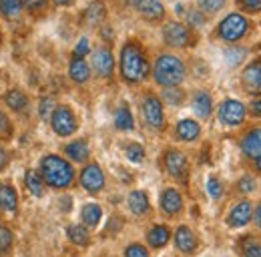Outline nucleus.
<instances>
[{"label":"nucleus","instance_id":"40","mask_svg":"<svg viewBox=\"0 0 261 257\" xmlns=\"http://www.w3.org/2000/svg\"><path fill=\"white\" fill-rule=\"evenodd\" d=\"M125 257H149V251H147L143 245L133 243V245H129V247L125 249Z\"/></svg>","mask_w":261,"mask_h":257},{"label":"nucleus","instance_id":"43","mask_svg":"<svg viewBox=\"0 0 261 257\" xmlns=\"http://www.w3.org/2000/svg\"><path fill=\"white\" fill-rule=\"evenodd\" d=\"M237 4L247 12H259L261 0H237Z\"/></svg>","mask_w":261,"mask_h":257},{"label":"nucleus","instance_id":"12","mask_svg":"<svg viewBox=\"0 0 261 257\" xmlns=\"http://www.w3.org/2000/svg\"><path fill=\"white\" fill-rule=\"evenodd\" d=\"M93 66H95V70H97L98 76H102V79L113 76L115 61H113L111 50H109V48H97L95 55H93Z\"/></svg>","mask_w":261,"mask_h":257},{"label":"nucleus","instance_id":"47","mask_svg":"<svg viewBox=\"0 0 261 257\" xmlns=\"http://www.w3.org/2000/svg\"><path fill=\"white\" fill-rule=\"evenodd\" d=\"M251 113H253L255 117H261V98H259V100H255V102L251 105Z\"/></svg>","mask_w":261,"mask_h":257},{"label":"nucleus","instance_id":"14","mask_svg":"<svg viewBox=\"0 0 261 257\" xmlns=\"http://www.w3.org/2000/svg\"><path fill=\"white\" fill-rule=\"evenodd\" d=\"M137 12L145 18V20H161L165 16V8L161 2L157 0H139L135 4Z\"/></svg>","mask_w":261,"mask_h":257},{"label":"nucleus","instance_id":"19","mask_svg":"<svg viewBox=\"0 0 261 257\" xmlns=\"http://www.w3.org/2000/svg\"><path fill=\"white\" fill-rule=\"evenodd\" d=\"M68 74H70V79H72L74 83L83 85V83L89 81L91 68H89V64L85 63V59H76V57H74V59L70 61V66H68Z\"/></svg>","mask_w":261,"mask_h":257},{"label":"nucleus","instance_id":"37","mask_svg":"<svg viewBox=\"0 0 261 257\" xmlns=\"http://www.w3.org/2000/svg\"><path fill=\"white\" fill-rule=\"evenodd\" d=\"M207 191H209V195H211L213 199H219V197L223 195V185L219 183L217 177H209V179H207Z\"/></svg>","mask_w":261,"mask_h":257},{"label":"nucleus","instance_id":"26","mask_svg":"<svg viewBox=\"0 0 261 257\" xmlns=\"http://www.w3.org/2000/svg\"><path fill=\"white\" fill-rule=\"evenodd\" d=\"M24 181H27V187H29V191L33 193L34 197H40L42 191H44V181H42V177H40V173L38 171H27V175H24Z\"/></svg>","mask_w":261,"mask_h":257},{"label":"nucleus","instance_id":"20","mask_svg":"<svg viewBox=\"0 0 261 257\" xmlns=\"http://www.w3.org/2000/svg\"><path fill=\"white\" fill-rule=\"evenodd\" d=\"M169 237H171V231H169V227H165V225H155V227L149 231V235H147V241L151 243V247L159 249V247H165V245L169 243Z\"/></svg>","mask_w":261,"mask_h":257},{"label":"nucleus","instance_id":"18","mask_svg":"<svg viewBox=\"0 0 261 257\" xmlns=\"http://www.w3.org/2000/svg\"><path fill=\"white\" fill-rule=\"evenodd\" d=\"M16 207H18V195L14 191V187L12 185H8V183H0V209L2 211H16Z\"/></svg>","mask_w":261,"mask_h":257},{"label":"nucleus","instance_id":"25","mask_svg":"<svg viewBox=\"0 0 261 257\" xmlns=\"http://www.w3.org/2000/svg\"><path fill=\"white\" fill-rule=\"evenodd\" d=\"M105 16H107V8L102 6V2L97 0V2H93V4L85 10V16H83V18H85V22H87L89 27H95V24H98Z\"/></svg>","mask_w":261,"mask_h":257},{"label":"nucleus","instance_id":"32","mask_svg":"<svg viewBox=\"0 0 261 257\" xmlns=\"http://www.w3.org/2000/svg\"><path fill=\"white\" fill-rule=\"evenodd\" d=\"M57 109V102L50 98V96H44L40 98V105H38V113H40V119H50L53 111Z\"/></svg>","mask_w":261,"mask_h":257},{"label":"nucleus","instance_id":"35","mask_svg":"<svg viewBox=\"0 0 261 257\" xmlns=\"http://www.w3.org/2000/svg\"><path fill=\"white\" fill-rule=\"evenodd\" d=\"M225 0H199V6L203 12H209V14H215L223 8Z\"/></svg>","mask_w":261,"mask_h":257},{"label":"nucleus","instance_id":"33","mask_svg":"<svg viewBox=\"0 0 261 257\" xmlns=\"http://www.w3.org/2000/svg\"><path fill=\"white\" fill-rule=\"evenodd\" d=\"M22 6L31 12V14H42L48 6V0H22Z\"/></svg>","mask_w":261,"mask_h":257},{"label":"nucleus","instance_id":"7","mask_svg":"<svg viewBox=\"0 0 261 257\" xmlns=\"http://www.w3.org/2000/svg\"><path fill=\"white\" fill-rule=\"evenodd\" d=\"M141 111H143V119L149 127L153 128H163L165 127V115H163V105L157 96L147 95L143 105H141Z\"/></svg>","mask_w":261,"mask_h":257},{"label":"nucleus","instance_id":"29","mask_svg":"<svg viewBox=\"0 0 261 257\" xmlns=\"http://www.w3.org/2000/svg\"><path fill=\"white\" fill-rule=\"evenodd\" d=\"M4 100H6V105H8V109H12V111H22V109H27V105H29V98L24 93H20V91H10V93H6L4 96Z\"/></svg>","mask_w":261,"mask_h":257},{"label":"nucleus","instance_id":"6","mask_svg":"<svg viewBox=\"0 0 261 257\" xmlns=\"http://www.w3.org/2000/svg\"><path fill=\"white\" fill-rule=\"evenodd\" d=\"M163 163H165L167 173H169L173 179H177V181H181V183L187 181V177H189V161H187V157H185L181 151H175V149L167 151Z\"/></svg>","mask_w":261,"mask_h":257},{"label":"nucleus","instance_id":"49","mask_svg":"<svg viewBox=\"0 0 261 257\" xmlns=\"http://www.w3.org/2000/svg\"><path fill=\"white\" fill-rule=\"evenodd\" d=\"M255 221H257V225L261 227V205L257 207V211H255Z\"/></svg>","mask_w":261,"mask_h":257},{"label":"nucleus","instance_id":"44","mask_svg":"<svg viewBox=\"0 0 261 257\" xmlns=\"http://www.w3.org/2000/svg\"><path fill=\"white\" fill-rule=\"evenodd\" d=\"M239 189H241L243 193L253 191V189H255V181H253L251 177H243V179L239 181Z\"/></svg>","mask_w":261,"mask_h":257},{"label":"nucleus","instance_id":"42","mask_svg":"<svg viewBox=\"0 0 261 257\" xmlns=\"http://www.w3.org/2000/svg\"><path fill=\"white\" fill-rule=\"evenodd\" d=\"M245 257H261V245L255 239H247V243H245Z\"/></svg>","mask_w":261,"mask_h":257},{"label":"nucleus","instance_id":"23","mask_svg":"<svg viewBox=\"0 0 261 257\" xmlns=\"http://www.w3.org/2000/svg\"><path fill=\"white\" fill-rule=\"evenodd\" d=\"M65 151H66V155L72 161H76V163L87 161L89 155H91V149H89V145H87L85 141H72L70 145H66Z\"/></svg>","mask_w":261,"mask_h":257},{"label":"nucleus","instance_id":"9","mask_svg":"<svg viewBox=\"0 0 261 257\" xmlns=\"http://www.w3.org/2000/svg\"><path fill=\"white\" fill-rule=\"evenodd\" d=\"M219 119L223 125H229V127L241 125L245 119V107L235 98H227L219 107Z\"/></svg>","mask_w":261,"mask_h":257},{"label":"nucleus","instance_id":"16","mask_svg":"<svg viewBox=\"0 0 261 257\" xmlns=\"http://www.w3.org/2000/svg\"><path fill=\"white\" fill-rule=\"evenodd\" d=\"M161 209L167 215H177L183 209V197L177 189H165L161 195Z\"/></svg>","mask_w":261,"mask_h":257},{"label":"nucleus","instance_id":"24","mask_svg":"<svg viewBox=\"0 0 261 257\" xmlns=\"http://www.w3.org/2000/svg\"><path fill=\"white\" fill-rule=\"evenodd\" d=\"M193 109H195V113L201 119H207L211 115V111H213V100H211L209 93H205V91L197 93L195 100H193Z\"/></svg>","mask_w":261,"mask_h":257},{"label":"nucleus","instance_id":"2","mask_svg":"<svg viewBox=\"0 0 261 257\" xmlns=\"http://www.w3.org/2000/svg\"><path fill=\"white\" fill-rule=\"evenodd\" d=\"M40 177L46 185L55 189H66L74 179V169L63 157L46 155L40 161Z\"/></svg>","mask_w":261,"mask_h":257},{"label":"nucleus","instance_id":"15","mask_svg":"<svg viewBox=\"0 0 261 257\" xmlns=\"http://www.w3.org/2000/svg\"><path fill=\"white\" fill-rule=\"evenodd\" d=\"M241 151L249 157V159H257L261 155V128L249 131L243 141H241Z\"/></svg>","mask_w":261,"mask_h":257},{"label":"nucleus","instance_id":"3","mask_svg":"<svg viewBox=\"0 0 261 257\" xmlns=\"http://www.w3.org/2000/svg\"><path fill=\"white\" fill-rule=\"evenodd\" d=\"M153 76L161 87H179L185 79V64L175 55H161L155 61Z\"/></svg>","mask_w":261,"mask_h":257},{"label":"nucleus","instance_id":"5","mask_svg":"<svg viewBox=\"0 0 261 257\" xmlns=\"http://www.w3.org/2000/svg\"><path fill=\"white\" fill-rule=\"evenodd\" d=\"M50 125L53 131L59 135V137H68L76 131V119H74V113L70 111V107H57L50 115Z\"/></svg>","mask_w":261,"mask_h":257},{"label":"nucleus","instance_id":"45","mask_svg":"<svg viewBox=\"0 0 261 257\" xmlns=\"http://www.w3.org/2000/svg\"><path fill=\"white\" fill-rule=\"evenodd\" d=\"M189 22L195 24V27H201V24L205 22V18H203L201 12H191V14H189Z\"/></svg>","mask_w":261,"mask_h":257},{"label":"nucleus","instance_id":"52","mask_svg":"<svg viewBox=\"0 0 261 257\" xmlns=\"http://www.w3.org/2000/svg\"><path fill=\"white\" fill-rule=\"evenodd\" d=\"M0 40H2V31H0Z\"/></svg>","mask_w":261,"mask_h":257},{"label":"nucleus","instance_id":"4","mask_svg":"<svg viewBox=\"0 0 261 257\" xmlns=\"http://www.w3.org/2000/svg\"><path fill=\"white\" fill-rule=\"evenodd\" d=\"M247 31H249L247 18L243 14L233 12V14H229V16H225L221 20V24L217 29V34H219V38H223L227 42H237L239 38H243L247 34Z\"/></svg>","mask_w":261,"mask_h":257},{"label":"nucleus","instance_id":"11","mask_svg":"<svg viewBox=\"0 0 261 257\" xmlns=\"http://www.w3.org/2000/svg\"><path fill=\"white\" fill-rule=\"evenodd\" d=\"M243 87L249 95H261V61H253L243 70Z\"/></svg>","mask_w":261,"mask_h":257},{"label":"nucleus","instance_id":"39","mask_svg":"<svg viewBox=\"0 0 261 257\" xmlns=\"http://www.w3.org/2000/svg\"><path fill=\"white\" fill-rule=\"evenodd\" d=\"M163 96L167 98V102H171V105H179L181 98H183V93H181L177 87H167V91H165Z\"/></svg>","mask_w":261,"mask_h":257},{"label":"nucleus","instance_id":"36","mask_svg":"<svg viewBox=\"0 0 261 257\" xmlns=\"http://www.w3.org/2000/svg\"><path fill=\"white\" fill-rule=\"evenodd\" d=\"M10 245H12V233L4 225H0V255H4L10 249Z\"/></svg>","mask_w":261,"mask_h":257},{"label":"nucleus","instance_id":"51","mask_svg":"<svg viewBox=\"0 0 261 257\" xmlns=\"http://www.w3.org/2000/svg\"><path fill=\"white\" fill-rule=\"evenodd\" d=\"M127 2H129L130 6H135V4H137V2H139V0H127Z\"/></svg>","mask_w":261,"mask_h":257},{"label":"nucleus","instance_id":"10","mask_svg":"<svg viewBox=\"0 0 261 257\" xmlns=\"http://www.w3.org/2000/svg\"><path fill=\"white\" fill-rule=\"evenodd\" d=\"M81 185L91 193H98L105 187V175H102V169L98 167L97 163H91L83 169L81 173Z\"/></svg>","mask_w":261,"mask_h":257},{"label":"nucleus","instance_id":"28","mask_svg":"<svg viewBox=\"0 0 261 257\" xmlns=\"http://www.w3.org/2000/svg\"><path fill=\"white\" fill-rule=\"evenodd\" d=\"M100 217H102V209L98 207L97 203H89V205L83 207V221H85V225L95 227V225H98Z\"/></svg>","mask_w":261,"mask_h":257},{"label":"nucleus","instance_id":"41","mask_svg":"<svg viewBox=\"0 0 261 257\" xmlns=\"http://www.w3.org/2000/svg\"><path fill=\"white\" fill-rule=\"evenodd\" d=\"M89 50H91L89 38H81L79 44L74 46V57H76V59H85V55H89Z\"/></svg>","mask_w":261,"mask_h":257},{"label":"nucleus","instance_id":"17","mask_svg":"<svg viewBox=\"0 0 261 257\" xmlns=\"http://www.w3.org/2000/svg\"><path fill=\"white\" fill-rule=\"evenodd\" d=\"M175 243H177V249H179V251L191 253V251H195V247H197L195 233H193L189 227L181 225V227L177 229V233H175Z\"/></svg>","mask_w":261,"mask_h":257},{"label":"nucleus","instance_id":"1","mask_svg":"<svg viewBox=\"0 0 261 257\" xmlns=\"http://www.w3.org/2000/svg\"><path fill=\"white\" fill-rule=\"evenodd\" d=\"M121 74L127 83H141L149 76V63L137 42H127L121 50Z\"/></svg>","mask_w":261,"mask_h":257},{"label":"nucleus","instance_id":"50","mask_svg":"<svg viewBox=\"0 0 261 257\" xmlns=\"http://www.w3.org/2000/svg\"><path fill=\"white\" fill-rule=\"evenodd\" d=\"M257 169H259V171H261V155H259V157H257Z\"/></svg>","mask_w":261,"mask_h":257},{"label":"nucleus","instance_id":"48","mask_svg":"<svg viewBox=\"0 0 261 257\" xmlns=\"http://www.w3.org/2000/svg\"><path fill=\"white\" fill-rule=\"evenodd\" d=\"M57 6H68V4H72L74 0H53Z\"/></svg>","mask_w":261,"mask_h":257},{"label":"nucleus","instance_id":"21","mask_svg":"<svg viewBox=\"0 0 261 257\" xmlns=\"http://www.w3.org/2000/svg\"><path fill=\"white\" fill-rule=\"evenodd\" d=\"M199 133H201V127H199V123L195 121H191V119H185V121H181L179 125H177V137L181 139V141H195L197 137H199Z\"/></svg>","mask_w":261,"mask_h":257},{"label":"nucleus","instance_id":"22","mask_svg":"<svg viewBox=\"0 0 261 257\" xmlns=\"http://www.w3.org/2000/svg\"><path fill=\"white\" fill-rule=\"evenodd\" d=\"M129 209L135 215H145L149 211V197L145 191H133L129 195Z\"/></svg>","mask_w":261,"mask_h":257},{"label":"nucleus","instance_id":"27","mask_svg":"<svg viewBox=\"0 0 261 257\" xmlns=\"http://www.w3.org/2000/svg\"><path fill=\"white\" fill-rule=\"evenodd\" d=\"M22 0H0V14L4 18H16L22 12Z\"/></svg>","mask_w":261,"mask_h":257},{"label":"nucleus","instance_id":"38","mask_svg":"<svg viewBox=\"0 0 261 257\" xmlns=\"http://www.w3.org/2000/svg\"><path fill=\"white\" fill-rule=\"evenodd\" d=\"M12 135V123L4 113H0V139H10Z\"/></svg>","mask_w":261,"mask_h":257},{"label":"nucleus","instance_id":"8","mask_svg":"<svg viewBox=\"0 0 261 257\" xmlns=\"http://www.w3.org/2000/svg\"><path fill=\"white\" fill-rule=\"evenodd\" d=\"M163 38L173 48H185L191 44V31L181 22H167L163 29Z\"/></svg>","mask_w":261,"mask_h":257},{"label":"nucleus","instance_id":"13","mask_svg":"<svg viewBox=\"0 0 261 257\" xmlns=\"http://www.w3.org/2000/svg\"><path fill=\"white\" fill-rule=\"evenodd\" d=\"M251 215H253V205H251L249 201H241V203H237V205L231 209L227 221L231 227H243V225L249 223Z\"/></svg>","mask_w":261,"mask_h":257},{"label":"nucleus","instance_id":"31","mask_svg":"<svg viewBox=\"0 0 261 257\" xmlns=\"http://www.w3.org/2000/svg\"><path fill=\"white\" fill-rule=\"evenodd\" d=\"M66 233H68V239L76 245H87L89 243V231L83 225H68Z\"/></svg>","mask_w":261,"mask_h":257},{"label":"nucleus","instance_id":"30","mask_svg":"<svg viewBox=\"0 0 261 257\" xmlns=\"http://www.w3.org/2000/svg\"><path fill=\"white\" fill-rule=\"evenodd\" d=\"M115 125H117V128H121V131H133L135 121H133V115H130L129 107L123 105V107L117 111V115H115Z\"/></svg>","mask_w":261,"mask_h":257},{"label":"nucleus","instance_id":"34","mask_svg":"<svg viewBox=\"0 0 261 257\" xmlns=\"http://www.w3.org/2000/svg\"><path fill=\"white\" fill-rule=\"evenodd\" d=\"M127 159L130 163H141V161L145 159V149L139 143H130L129 147H127Z\"/></svg>","mask_w":261,"mask_h":257},{"label":"nucleus","instance_id":"46","mask_svg":"<svg viewBox=\"0 0 261 257\" xmlns=\"http://www.w3.org/2000/svg\"><path fill=\"white\" fill-rule=\"evenodd\" d=\"M6 163H8V155H6V151L0 147V171L6 167Z\"/></svg>","mask_w":261,"mask_h":257}]
</instances>
